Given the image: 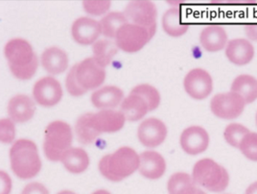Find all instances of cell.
<instances>
[{"instance_id":"cell-1","label":"cell","mask_w":257,"mask_h":194,"mask_svg":"<svg viewBox=\"0 0 257 194\" xmlns=\"http://www.w3.org/2000/svg\"><path fill=\"white\" fill-rule=\"evenodd\" d=\"M5 57L14 76L20 80H29L35 75L39 61L31 44L22 39H15L6 43Z\"/></svg>"},{"instance_id":"cell-2","label":"cell","mask_w":257,"mask_h":194,"mask_svg":"<svg viewBox=\"0 0 257 194\" xmlns=\"http://www.w3.org/2000/svg\"><path fill=\"white\" fill-rule=\"evenodd\" d=\"M140 155L130 147H121L99 162V171L111 182H120L139 170Z\"/></svg>"},{"instance_id":"cell-3","label":"cell","mask_w":257,"mask_h":194,"mask_svg":"<svg viewBox=\"0 0 257 194\" xmlns=\"http://www.w3.org/2000/svg\"><path fill=\"white\" fill-rule=\"evenodd\" d=\"M10 162L13 172L22 180L32 179L42 169L38 148L32 140L15 141L10 149Z\"/></svg>"},{"instance_id":"cell-4","label":"cell","mask_w":257,"mask_h":194,"mask_svg":"<svg viewBox=\"0 0 257 194\" xmlns=\"http://www.w3.org/2000/svg\"><path fill=\"white\" fill-rule=\"evenodd\" d=\"M73 134L71 127L64 121H53L45 129L43 151L51 162H61L64 152L71 147Z\"/></svg>"},{"instance_id":"cell-5","label":"cell","mask_w":257,"mask_h":194,"mask_svg":"<svg viewBox=\"0 0 257 194\" xmlns=\"http://www.w3.org/2000/svg\"><path fill=\"white\" fill-rule=\"evenodd\" d=\"M194 182L212 192L224 191L229 183L228 173L211 159H203L193 167Z\"/></svg>"},{"instance_id":"cell-6","label":"cell","mask_w":257,"mask_h":194,"mask_svg":"<svg viewBox=\"0 0 257 194\" xmlns=\"http://www.w3.org/2000/svg\"><path fill=\"white\" fill-rule=\"evenodd\" d=\"M124 15L128 22L143 27L149 33L151 38L154 37L157 31L158 10L153 2L146 0L131 1L124 11Z\"/></svg>"},{"instance_id":"cell-7","label":"cell","mask_w":257,"mask_h":194,"mask_svg":"<svg viewBox=\"0 0 257 194\" xmlns=\"http://www.w3.org/2000/svg\"><path fill=\"white\" fill-rule=\"evenodd\" d=\"M151 39L149 33L143 27L127 23L118 30L115 43L119 49L128 53H134L142 49L146 43L150 42Z\"/></svg>"},{"instance_id":"cell-8","label":"cell","mask_w":257,"mask_h":194,"mask_svg":"<svg viewBox=\"0 0 257 194\" xmlns=\"http://www.w3.org/2000/svg\"><path fill=\"white\" fill-rule=\"evenodd\" d=\"M246 103L235 92L216 94L210 102V110L217 118L222 119H237L242 115Z\"/></svg>"},{"instance_id":"cell-9","label":"cell","mask_w":257,"mask_h":194,"mask_svg":"<svg viewBox=\"0 0 257 194\" xmlns=\"http://www.w3.org/2000/svg\"><path fill=\"white\" fill-rule=\"evenodd\" d=\"M76 76L79 84L86 90H90L104 83L106 71L105 67L99 65L93 57H90L77 64Z\"/></svg>"},{"instance_id":"cell-10","label":"cell","mask_w":257,"mask_h":194,"mask_svg":"<svg viewBox=\"0 0 257 194\" xmlns=\"http://www.w3.org/2000/svg\"><path fill=\"white\" fill-rule=\"evenodd\" d=\"M184 89L189 96L202 100L209 96L213 89V81L210 74L202 68H195L189 71L183 82Z\"/></svg>"},{"instance_id":"cell-11","label":"cell","mask_w":257,"mask_h":194,"mask_svg":"<svg viewBox=\"0 0 257 194\" xmlns=\"http://www.w3.org/2000/svg\"><path fill=\"white\" fill-rule=\"evenodd\" d=\"M33 96L41 106L52 107L61 101L63 88L58 80L53 77H44L34 85Z\"/></svg>"},{"instance_id":"cell-12","label":"cell","mask_w":257,"mask_h":194,"mask_svg":"<svg viewBox=\"0 0 257 194\" xmlns=\"http://www.w3.org/2000/svg\"><path fill=\"white\" fill-rule=\"evenodd\" d=\"M140 142L148 148H155L163 143L167 137V127L160 119H145L138 130Z\"/></svg>"},{"instance_id":"cell-13","label":"cell","mask_w":257,"mask_h":194,"mask_svg":"<svg viewBox=\"0 0 257 194\" xmlns=\"http://www.w3.org/2000/svg\"><path fill=\"white\" fill-rule=\"evenodd\" d=\"M90 124L97 133H115L122 129L126 119L120 111L100 110L96 114H90Z\"/></svg>"},{"instance_id":"cell-14","label":"cell","mask_w":257,"mask_h":194,"mask_svg":"<svg viewBox=\"0 0 257 194\" xmlns=\"http://www.w3.org/2000/svg\"><path fill=\"white\" fill-rule=\"evenodd\" d=\"M180 143L182 150L195 156L205 151L209 144L208 133L200 126H190L182 132Z\"/></svg>"},{"instance_id":"cell-15","label":"cell","mask_w":257,"mask_h":194,"mask_svg":"<svg viewBox=\"0 0 257 194\" xmlns=\"http://www.w3.org/2000/svg\"><path fill=\"white\" fill-rule=\"evenodd\" d=\"M101 34L100 23L90 18H79L73 22L71 35L76 43L88 45L96 42Z\"/></svg>"},{"instance_id":"cell-16","label":"cell","mask_w":257,"mask_h":194,"mask_svg":"<svg viewBox=\"0 0 257 194\" xmlns=\"http://www.w3.org/2000/svg\"><path fill=\"white\" fill-rule=\"evenodd\" d=\"M8 116L15 123H24L32 119L36 113L34 100L28 95L18 94L8 103Z\"/></svg>"},{"instance_id":"cell-17","label":"cell","mask_w":257,"mask_h":194,"mask_svg":"<svg viewBox=\"0 0 257 194\" xmlns=\"http://www.w3.org/2000/svg\"><path fill=\"white\" fill-rule=\"evenodd\" d=\"M139 171L149 180H158L163 176L166 170V162L160 153L145 151L140 155Z\"/></svg>"},{"instance_id":"cell-18","label":"cell","mask_w":257,"mask_h":194,"mask_svg":"<svg viewBox=\"0 0 257 194\" xmlns=\"http://www.w3.org/2000/svg\"><path fill=\"white\" fill-rule=\"evenodd\" d=\"M123 91L114 86H106L97 89L91 95V103L100 110H112L124 100Z\"/></svg>"},{"instance_id":"cell-19","label":"cell","mask_w":257,"mask_h":194,"mask_svg":"<svg viewBox=\"0 0 257 194\" xmlns=\"http://www.w3.org/2000/svg\"><path fill=\"white\" fill-rule=\"evenodd\" d=\"M225 56L234 65H245L252 60L254 48L252 44L246 40H232L226 45Z\"/></svg>"},{"instance_id":"cell-20","label":"cell","mask_w":257,"mask_h":194,"mask_svg":"<svg viewBox=\"0 0 257 194\" xmlns=\"http://www.w3.org/2000/svg\"><path fill=\"white\" fill-rule=\"evenodd\" d=\"M200 42L206 51L217 52L225 48L227 35L225 29L219 25L207 26L201 33Z\"/></svg>"},{"instance_id":"cell-21","label":"cell","mask_w":257,"mask_h":194,"mask_svg":"<svg viewBox=\"0 0 257 194\" xmlns=\"http://www.w3.org/2000/svg\"><path fill=\"white\" fill-rule=\"evenodd\" d=\"M42 65L48 73L53 75L61 74L67 68L68 58L61 48L50 47L43 51Z\"/></svg>"},{"instance_id":"cell-22","label":"cell","mask_w":257,"mask_h":194,"mask_svg":"<svg viewBox=\"0 0 257 194\" xmlns=\"http://www.w3.org/2000/svg\"><path fill=\"white\" fill-rule=\"evenodd\" d=\"M61 162L68 172L80 174L85 172L89 166V157L84 149L70 147L64 152Z\"/></svg>"},{"instance_id":"cell-23","label":"cell","mask_w":257,"mask_h":194,"mask_svg":"<svg viewBox=\"0 0 257 194\" xmlns=\"http://www.w3.org/2000/svg\"><path fill=\"white\" fill-rule=\"evenodd\" d=\"M120 112L123 114L126 120L139 121L146 116L149 112V108L142 97L131 92L122 101Z\"/></svg>"},{"instance_id":"cell-24","label":"cell","mask_w":257,"mask_h":194,"mask_svg":"<svg viewBox=\"0 0 257 194\" xmlns=\"http://www.w3.org/2000/svg\"><path fill=\"white\" fill-rule=\"evenodd\" d=\"M231 91L242 97L246 104H250L257 99V79L246 74L238 76L231 85Z\"/></svg>"},{"instance_id":"cell-25","label":"cell","mask_w":257,"mask_h":194,"mask_svg":"<svg viewBox=\"0 0 257 194\" xmlns=\"http://www.w3.org/2000/svg\"><path fill=\"white\" fill-rule=\"evenodd\" d=\"M162 27L166 34L172 37H180L188 30L189 25L182 22L181 12L177 8L169 9L163 15Z\"/></svg>"},{"instance_id":"cell-26","label":"cell","mask_w":257,"mask_h":194,"mask_svg":"<svg viewBox=\"0 0 257 194\" xmlns=\"http://www.w3.org/2000/svg\"><path fill=\"white\" fill-rule=\"evenodd\" d=\"M167 188L169 194H194L197 190L192 176L184 172L173 174L167 183Z\"/></svg>"},{"instance_id":"cell-27","label":"cell","mask_w":257,"mask_h":194,"mask_svg":"<svg viewBox=\"0 0 257 194\" xmlns=\"http://www.w3.org/2000/svg\"><path fill=\"white\" fill-rule=\"evenodd\" d=\"M118 51L116 43L110 40H99L93 43V58L101 66L105 67L110 64Z\"/></svg>"},{"instance_id":"cell-28","label":"cell","mask_w":257,"mask_h":194,"mask_svg":"<svg viewBox=\"0 0 257 194\" xmlns=\"http://www.w3.org/2000/svg\"><path fill=\"white\" fill-rule=\"evenodd\" d=\"M99 23L101 27V34L109 39H115L118 30L123 25L128 23V21L124 13L112 12L102 18Z\"/></svg>"},{"instance_id":"cell-29","label":"cell","mask_w":257,"mask_h":194,"mask_svg":"<svg viewBox=\"0 0 257 194\" xmlns=\"http://www.w3.org/2000/svg\"><path fill=\"white\" fill-rule=\"evenodd\" d=\"M89 119L90 114H86L81 116L76 121L75 133L77 139L80 143L85 145L92 143L99 136L96 131L92 128Z\"/></svg>"},{"instance_id":"cell-30","label":"cell","mask_w":257,"mask_h":194,"mask_svg":"<svg viewBox=\"0 0 257 194\" xmlns=\"http://www.w3.org/2000/svg\"><path fill=\"white\" fill-rule=\"evenodd\" d=\"M131 92L138 94L144 99V101L148 105L149 112L155 111L160 106L161 95L159 90L155 86H151L148 84H142L134 87Z\"/></svg>"},{"instance_id":"cell-31","label":"cell","mask_w":257,"mask_h":194,"mask_svg":"<svg viewBox=\"0 0 257 194\" xmlns=\"http://www.w3.org/2000/svg\"><path fill=\"white\" fill-rule=\"evenodd\" d=\"M247 133H249V131L246 129L245 126L241 125V124H237V123H233V124H229L224 132V137L226 142L235 147V148H239L241 141L244 139V137L246 136Z\"/></svg>"},{"instance_id":"cell-32","label":"cell","mask_w":257,"mask_h":194,"mask_svg":"<svg viewBox=\"0 0 257 194\" xmlns=\"http://www.w3.org/2000/svg\"><path fill=\"white\" fill-rule=\"evenodd\" d=\"M239 149L246 159L257 162V133H247L241 141Z\"/></svg>"},{"instance_id":"cell-33","label":"cell","mask_w":257,"mask_h":194,"mask_svg":"<svg viewBox=\"0 0 257 194\" xmlns=\"http://www.w3.org/2000/svg\"><path fill=\"white\" fill-rule=\"evenodd\" d=\"M76 69H77V65H73L71 67V69L69 70L68 74L66 76L65 86H66V89H67V91L70 95H72V96H82V95L86 93L87 90L79 84L77 76H76Z\"/></svg>"},{"instance_id":"cell-34","label":"cell","mask_w":257,"mask_h":194,"mask_svg":"<svg viewBox=\"0 0 257 194\" xmlns=\"http://www.w3.org/2000/svg\"><path fill=\"white\" fill-rule=\"evenodd\" d=\"M110 1L108 0H85L83 1V7L85 11L92 15V16H101L105 13H107V10L110 7Z\"/></svg>"},{"instance_id":"cell-35","label":"cell","mask_w":257,"mask_h":194,"mask_svg":"<svg viewBox=\"0 0 257 194\" xmlns=\"http://www.w3.org/2000/svg\"><path fill=\"white\" fill-rule=\"evenodd\" d=\"M16 137L15 122L10 119L0 120V140L3 143H12Z\"/></svg>"},{"instance_id":"cell-36","label":"cell","mask_w":257,"mask_h":194,"mask_svg":"<svg viewBox=\"0 0 257 194\" xmlns=\"http://www.w3.org/2000/svg\"><path fill=\"white\" fill-rule=\"evenodd\" d=\"M22 194H49L45 185L41 183H30L22 189Z\"/></svg>"},{"instance_id":"cell-37","label":"cell","mask_w":257,"mask_h":194,"mask_svg":"<svg viewBox=\"0 0 257 194\" xmlns=\"http://www.w3.org/2000/svg\"><path fill=\"white\" fill-rule=\"evenodd\" d=\"M13 187V182L10 176L1 170L0 171V194H10Z\"/></svg>"},{"instance_id":"cell-38","label":"cell","mask_w":257,"mask_h":194,"mask_svg":"<svg viewBox=\"0 0 257 194\" xmlns=\"http://www.w3.org/2000/svg\"><path fill=\"white\" fill-rule=\"evenodd\" d=\"M245 32H246V37L249 40L257 42V23L246 25L245 26Z\"/></svg>"},{"instance_id":"cell-39","label":"cell","mask_w":257,"mask_h":194,"mask_svg":"<svg viewBox=\"0 0 257 194\" xmlns=\"http://www.w3.org/2000/svg\"><path fill=\"white\" fill-rule=\"evenodd\" d=\"M245 194H257V182L251 183V184L246 188Z\"/></svg>"},{"instance_id":"cell-40","label":"cell","mask_w":257,"mask_h":194,"mask_svg":"<svg viewBox=\"0 0 257 194\" xmlns=\"http://www.w3.org/2000/svg\"><path fill=\"white\" fill-rule=\"evenodd\" d=\"M92 194H111L109 191H107L106 189H98L96 191H94Z\"/></svg>"},{"instance_id":"cell-41","label":"cell","mask_w":257,"mask_h":194,"mask_svg":"<svg viewBox=\"0 0 257 194\" xmlns=\"http://www.w3.org/2000/svg\"><path fill=\"white\" fill-rule=\"evenodd\" d=\"M58 194H77L75 192H73V191H71V190H62V191H60Z\"/></svg>"},{"instance_id":"cell-42","label":"cell","mask_w":257,"mask_h":194,"mask_svg":"<svg viewBox=\"0 0 257 194\" xmlns=\"http://www.w3.org/2000/svg\"><path fill=\"white\" fill-rule=\"evenodd\" d=\"M194 194H206L205 192H204L203 190H201V189H199V188H197V190H196V192Z\"/></svg>"},{"instance_id":"cell-43","label":"cell","mask_w":257,"mask_h":194,"mask_svg":"<svg viewBox=\"0 0 257 194\" xmlns=\"http://www.w3.org/2000/svg\"><path fill=\"white\" fill-rule=\"evenodd\" d=\"M256 125H257V113H256Z\"/></svg>"}]
</instances>
